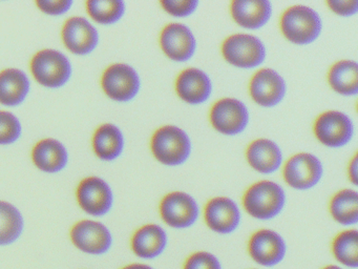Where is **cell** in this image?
Instances as JSON below:
<instances>
[{"label": "cell", "instance_id": "obj_2", "mask_svg": "<svg viewBox=\"0 0 358 269\" xmlns=\"http://www.w3.org/2000/svg\"><path fill=\"white\" fill-rule=\"evenodd\" d=\"M280 27L287 40L306 46L317 39L322 33V21L318 13L310 6H293L282 13Z\"/></svg>", "mask_w": 358, "mask_h": 269}, {"label": "cell", "instance_id": "obj_31", "mask_svg": "<svg viewBox=\"0 0 358 269\" xmlns=\"http://www.w3.org/2000/svg\"><path fill=\"white\" fill-rule=\"evenodd\" d=\"M183 269H222V265L210 252L196 251L186 258Z\"/></svg>", "mask_w": 358, "mask_h": 269}, {"label": "cell", "instance_id": "obj_4", "mask_svg": "<svg viewBox=\"0 0 358 269\" xmlns=\"http://www.w3.org/2000/svg\"><path fill=\"white\" fill-rule=\"evenodd\" d=\"M30 69L35 80L45 88H62L72 76V64L68 57L53 48L37 52L31 60Z\"/></svg>", "mask_w": 358, "mask_h": 269}, {"label": "cell", "instance_id": "obj_19", "mask_svg": "<svg viewBox=\"0 0 358 269\" xmlns=\"http://www.w3.org/2000/svg\"><path fill=\"white\" fill-rule=\"evenodd\" d=\"M230 14L240 27L257 29L271 18L272 4L268 0H234L230 4Z\"/></svg>", "mask_w": 358, "mask_h": 269}, {"label": "cell", "instance_id": "obj_17", "mask_svg": "<svg viewBox=\"0 0 358 269\" xmlns=\"http://www.w3.org/2000/svg\"><path fill=\"white\" fill-rule=\"evenodd\" d=\"M204 220L211 230L228 235L234 233L240 225V208L230 198H213L205 205Z\"/></svg>", "mask_w": 358, "mask_h": 269}, {"label": "cell", "instance_id": "obj_12", "mask_svg": "<svg viewBox=\"0 0 358 269\" xmlns=\"http://www.w3.org/2000/svg\"><path fill=\"white\" fill-rule=\"evenodd\" d=\"M70 237L75 247L94 256L106 254L113 244L112 233L98 221H79L71 229Z\"/></svg>", "mask_w": 358, "mask_h": 269}, {"label": "cell", "instance_id": "obj_20", "mask_svg": "<svg viewBox=\"0 0 358 269\" xmlns=\"http://www.w3.org/2000/svg\"><path fill=\"white\" fill-rule=\"evenodd\" d=\"M246 159L249 165L257 172L272 174L282 166V149L269 139H257L247 147Z\"/></svg>", "mask_w": 358, "mask_h": 269}, {"label": "cell", "instance_id": "obj_13", "mask_svg": "<svg viewBox=\"0 0 358 269\" xmlns=\"http://www.w3.org/2000/svg\"><path fill=\"white\" fill-rule=\"evenodd\" d=\"M286 242L280 233L270 229H259L251 235L248 241V254L257 264L275 266L286 256Z\"/></svg>", "mask_w": 358, "mask_h": 269}, {"label": "cell", "instance_id": "obj_21", "mask_svg": "<svg viewBox=\"0 0 358 269\" xmlns=\"http://www.w3.org/2000/svg\"><path fill=\"white\" fill-rule=\"evenodd\" d=\"M167 245V233L160 225L146 224L138 228L131 239V248L140 258H157Z\"/></svg>", "mask_w": 358, "mask_h": 269}, {"label": "cell", "instance_id": "obj_18", "mask_svg": "<svg viewBox=\"0 0 358 269\" xmlns=\"http://www.w3.org/2000/svg\"><path fill=\"white\" fill-rule=\"evenodd\" d=\"M178 96L189 104H201L210 98L213 82L202 69L189 67L184 69L176 80Z\"/></svg>", "mask_w": 358, "mask_h": 269}, {"label": "cell", "instance_id": "obj_5", "mask_svg": "<svg viewBox=\"0 0 358 269\" xmlns=\"http://www.w3.org/2000/svg\"><path fill=\"white\" fill-rule=\"evenodd\" d=\"M221 50L228 63L241 69L259 67L267 54L263 41L249 34H234L226 38Z\"/></svg>", "mask_w": 358, "mask_h": 269}, {"label": "cell", "instance_id": "obj_25", "mask_svg": "<svg viewBox=\"0 0 358 269\" xmlns=\"http://www.w3.org/2000/svg\"><path fill=\"white\" fill-rule=\"evenodd\" d=\"M329 85L337 94L354 96L358 92V64L353 60H341L329 69Z\"/></svg>", "mask_w": 358, "mask_h": 269}, {"label": "cell", "instance_id": "obj_32", "mask_svg": "<svg viewBox=\"0 0 358 269\" xmlns=\"http://www.w3.org/2000/svg\"><path fill=\"white\" fill-rule=\"evenodd\" d=\"M160 4L171 16L188 17L198 10L200 4L196 0H162Z\"/></svg>", "mask_w": 358, "mask_h": 269}, {"label": "cell", "instance_id": "obj_7", "mask_svg": "<svg viewBox=\"0 0 358 269\" xmlns=\"http://www.w3.org/2000/svg\"><path fill=\"white\" fill-rule=\"evenodd\" d=\"M249 111L246 105L236 98L217 100L209 113L211 125L217 132L227 136L241 134L249 123Z\"/></svg>", "mask_w": 358, "mask_h": 269}, {"label": "cell", "instance_id": "obj_22", "mask_svg": "<svg viewBox=\"0 0 358 269\" xmlns=\"http://www.w3.org/2000/svg\"><path fill=\"white\" fill-rule=\"evenodd\" d=\"M32 160L38 170L45 172H59L69 163V151L60 141L47 138L38 141L32 149Z\"/></svg>", "mask_w": 358, "mask_h": 269}, {"label": "cell", "instance_id": "obj_3", "mask_svg": "<svg viewBox=\"0 0 358 269\" xmlns=\"http://www.w3.org/2000/svg\"><path fill=\"white\" fill-rule=\"evenodd\" d=\"M150 149L154 157L164 165H181L192 153V140L182 128L165 125L152 134Z\"/></svg>", "mask_w": 358, "mask_h": 269}, {"label": "cell", "instance_id": "obj_27", "mask_svg": "<svg viewBox=\"0 0 358 269\" xmlns=\"http://www.w3.org/2000/svg\"><path fill=\"white\" fill-rule=\"evenodd\" d=\"M24 227V216L18 208L0 200V246L10 245L17 241Z\"/></svg>", "mask_w": 358, "mask_h": 269}, {"label": "cell", "instance_id": "obj_23", "mask_svg": "<svg viewBox=\"0 0 358 269\" xmlns=\"http://www.w3.org/2000/svg\"><path fill=\"white\" fill-rule=\"evenodd\" d=\"M30 88V79L24 71L13 67L3 69L0 71V104H22L28 97Z\"/></svg>", "mask_w": 358, "mask_h": 269}, {"label": "cell", "instance_id": "obj_10", "mask_svg": "<svg viewBox=\"0 0 358 269\" xmlns=\"http://www.w3.org/2000/svg\"><path fill=\"white\" fill-rule=\"evenodd\" d=\"M159 210L165 224L177 229L192 226L200 216L196 200L183 191L167 193L161 200Z\"/></svg>", "mask_w": 358, "mask_h": 269}, {"label": "cell", "instance_id": "obj_15", "mask_svg": "<svg viewBox=\"0 0 358 269\" xmlns=\"http://www.w3.org/2000/svg\"><path fill=\"white\" fill-rule=\"evenodd\" d=\"M160 46L163 53L171 60L185 62L194 57L196 39L187 25L169 23L160 34Z\"/></svg>", "mask_w": 358, "mask_h": 269}, {"label": "cell", "instance_id": "obj_28", "mask_svg": "<svg viewBox=\"0 0 358 269\" xmlns=\"http://www.w3.org/2000/svg\"><path fill=\"white\" fill-rule=\"evenodd\" d=\"M331 248L333 256L341 264L357 268L358 233L356 229H347L335 235Z\"/></svg>", "mask_w": 358, "mask_h": 269}, {"label": "cell", "instance_id": "obj_29", "mask_svg": "<svg viewBox=\"0 0 358 269\" xmlns=\"http://www.w3.org/2000/svg\"><path fill=\"white\" fill-rule=\"evenodd\" d=\"M85 6L92 19L104 25L118 22L127 11L125 2L121 0H89Z\"/></svg>", "mask_w": 358, "mask_h": 269}, {"label": "cell", "instance_id": "obj_35", "mask_svg": "<svg viewBox=\"0 0 358 269\" xmlns=\"http://www.w3.org/2000/svg\"><path fill=\"white\" fill-rule=\"evenodd\" d=\"M357 162V155H355L352 158L351 162L349 163V167H348V176H349L350 181L353 183V185H357L358 183Z\"/></svg>", "mask_w": 358, "mask_h": 269}, {"label": "cell", "instance_id": "obj_8", "mask_svg": "<svg viewBox=\"0 0 358 269\" xmlns=\"http://www.w3.org/2000/svg\"><path fill=\"white\" fill-rule=\"evenodd\" d=\"M324 174V166L316 156L299 153L287 160L282 167L285 182L292 188L306 191L318 184Z\"/></svg>", "mask_w": 358, "mask_h": 269}, {"label": "cell", "instance_id": "obj_9", "mask_svg": "<svg viewBox=\"0 0 358 269\" xmlns=\"http://www.w3.org/2000/svg\"><path fill=\"white\" fill-rule=\"evenodd\" d=\"M316 139L328 147L345 146L353 138L354 125L349 116L338 111L320 113L314 122Z\"/></svg>", "mask_w": 358, "mask_h": 269}, {"label": "cell", "instance_id": "obj_1", "mask_svg": "<svg viewBox=\"0 0 358 269\" xmlns=\"http://www.w3.org/2000/svg\"><path fill=\"white\" fill-rule=\"evenodd\" d=\"M243 207L257 220H271L282 212L286 193L278 183L263 180L255 183L243 195Z\"/></svg>", "mask_w": 358, "mask_h": 269}, {"label": "cell", "instance_id": "obj_30", "mask_svg": "<svg viewBox=\"0 0 358 269\" xmlns=\"http://www.w3.org/2000/svg\"><path fill=\"white\" fill-rule=\"evenodd\" d=\"M20 119L10 111H0V145L16 142L22 136Z\"/></svg>", "mask_w": 358, "mask_h": 269}, {"label": "cell", "instance_id": "obj_14", "mask_svg": "<svg viewBox=\"0 0 358 269\" xmlns=\"http://www.w3.org/2000/svg\"><path fill=\"white\" fill-rule=\"evenodd\" d=\"M287 86L282 75L272 69H259L249 82V94L257 104L273 107L284 100Z\"/></svg>", "mask_w": 358, "mask_h": 269}, {"label": "cell", "instance_id": "obj_16", "mask_svg": "<svg viewBox=\"0 0 358 269\" xmlns=\"http://www.w3.org/2000/svg\"><path fill=\"white\" fill-rule=\"evenodd\" d=\"M62 41L73 54L87 55L99 43V32L85 17L73 16L64 22Z\"/></svg>", "mask_w": 358, "mask_h": 269}, {"label": "cell", "instance_id": "obj_36", "mask_svg": "<svg viewBox=\"0 0 358 269\" xmlns=\"http://www.w3.org/2000/svg\"><path fill=\"white\" fill-rule=\"evenodd\" d=\"M121 269H154L152 267L146 264H140V263H134V264L127 265Z\"/></svg>", "mask_w": 358, "mask_h": 269}, {"label": "cell", "instance_id": "obj_6", "mask_svg": "<svg viewBox=\"0 0 358 269\" xmlns=\"http://www.w3.org/2000/svg\"><path fill=\"white\" fill-rule=\"evenodd\" d=\"M101 88L106 96L118 102L133 100L141 88L138 71L127 63H115L102 74Z\"/></svg>", "mask_w": 358, "mask_h": 269}, {"label": "cell", "instance_id": "obj_11", "mask_svg": "<svg viewBox=\"0 0 358 269\" xmlns=\"http://www.w3.org/2000/svg\"><path fill=\"white\" fill-rule=\"evenodd\" d=\"M76 198L81 209L94 216L108 214L114 203V193L108 183L95 176L87 177L79 183Z\"/></svg>", "mask_w": 358, "mask_h": 269}, {"label": "cell", "instance_id": "obj_34", "mask_svg": "<svg viewBox=\"0 0 358 269\" xmlns=\"http://www.w3.org/2000/svg\"><path fill=\"white\" fill-rule=\"evenodd\" d=\"M328 8L339 16L350 17L358 12L357 0H329Z\"/></svg>", "mask_w": 358, "mask_h": 269}, {"label": "cell", "instance_id": "obj_33", "mask_svg": "<svg viewBox=\"0 0 358 269\" xmlns=\"http://www.w3.org/2000/svg\"><path fill=\"white\" fill-rule=\"evenodd\" d=\"M36 6L41 12L52 16L66 14L72 8L73 0H37Z\"/></svg>", "mask_w": 358, "mask_h": 269}, {"label": "cell", "instance_id": "obj_37", "mask_svg": "<svg viewBox=\"0 0 358 269\" xmlns=\"http://www.w3.org/2000/svg\"><path fill=\"white\" fill-rule=\"evenodd\" d=\"M322 269H343L341 267L336 266V265H327V266L322 267Z\"/></svg>", "mask_w": 358, "mask_h": 269}, {"label": "cell", "instance_id": "obj_24", "mask_svg": "<svg viewBox=\"0 0 358 269\" xmlns=\"http://www.w3.org/2000/svg\"><path fill=\"white\" fill-rule=\"evenodd\" d=\"M124 136L118 126L104 123L95 130L92 139L94 151L99 159L113 161L120 157L124 149Z\"/></svg>", "mask_w": 358, "mask_h": 269}, {"label": "cell", "instance_id": "obj_26", "mask_svg": "<svg viewBox=\"0 0 358 269\" xmlns=\"http://www.w3.org/2000/svg\"><path fill=\"white\" fill-rule=\"evenodd\" d=\"M331 216L345 226L355 225L358 221V193L353 189H341L331 198Z\"/></svg>", "mask_w": 358, "mask_h": 269}]
</instances>
